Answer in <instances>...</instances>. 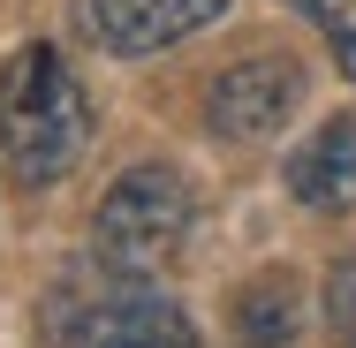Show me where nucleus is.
<instances>
[{
  "mask_svg": "<svg viewBox=\"0 0 356 348\" xmlns=\"http://www.w3.org/2000/svg\"><path fill=\"white\" fill-rule=\"evenodd\" d=\"M190 182L175 174V167H159V159H144L129 167L99 212H91V258L106 265L114 280H152L167 273L175 258H182V242H190Z\"/></svg>",
  "mask_w": 356,
  "mask_h": 348,
  "instance_id": "f03ea898",
  "label": "nucleus"
},
{
  "mask_svg": "<svg viewBox=\"0 0 356 348\" xmlns=\"http://www.w3.org/2000/svg\"><path fill=\"white\" fill-rule=\"evenodd\" d=\"M326 333H334V348H356V258L326 273Z\"/></svg>",
  "mask_w": 356,
  "mask_h": 348,
  "instance_id": "1a4fd4ad",
  "label": "nucleus"
},
{
  "mask_svg": "<svg viewBox=\"0 0 356 348\" xmlns=\"http://www.w3.org/2000/svg\"><path fill=\"white\" fill-rule=\"evenodd\" d=\"M296 280L288 273H258L235 288V341L243 348H288L296 341Z\"/></svg>",
  "mask_w": 356,
  "mask_h": 348,
  "instance_id": "0eeeda50",
  "label": "nucleus"
},
{
  "mask_svg": "<svg viewBox=\"0 0 356 348\" xmlns=\"http://www.w3.org/2000/svg\"><path fill=\"white\" fill-rule=\"evenodd\" d=\"M61 348H205L182 303H167L144 280H114L61 310Z\"/></svg>",
  "mask_w": 356,
  "mask_h": 348,
  "instance_id": "7ed1b4c3",
  "label": "nucleus"
},
{
  "mask_svg": "<svg viewBox=\"0 0 356 348\" xmlns=\"http://www.w3.org/2000/svg\"><path fill=\"white\" fill-rule=\"evenodd\" d=\"M227 0H76V31L99 46V53H167L197 31H213Z\"/></svg>",
  "mask_w": 356,
  "mask_h": 348,
  "instance_id": "20e7f679",
  "label": "nucleus"
},
{
  "mask_svg": "<svg viewBox=\"0 0 356 348\" xmlns=\"http://www.w3.org/2000/svg\"><path fill=\"white\" fill-rule=\"evenodd\" d=\"M288 197L311 212H349L356 205V114L318 122L288 151Z\"/></svg>",
  "mask_w": 356,
  "mask_h": 348,
  "instance_id": "423d86ee",
  "label": "nucleus"
},
{
  "mask_svg": "<svg viewBox=\"0 0 356 348\" xmlns=\"http://www.w3.org/2000/svg\"><path fill=\"white\" fill-rule=\"evenodd\" d=\"M303 99V76H296V61H281V53H258V61H235V69L213 76V91H205V129L213 137H273L288 122V106Z\"/></svg>",
  "mask_w": 356,
  "mask_h": 348,
  "instance_id": "39448f33",
  "label": "nucleus"
},
{
  "mask_svg": "<svg viewBox=\"0 0 356 348\" xmlns=\"http://www.w3.org/2000/svg\"><path fill=\"white\" fill-rule=\"evenodd\" d=\"M91 151V99L54 46H15L0 69V159L23 190H54Z\"/></svg>",
  "mask_w": 356,
  "mask_h": 348,
  "instance_id": "f257e3e1",
  "label": "nucleus"
},
{
  "mask_svg": "<svg viewBox=\"0 0 356 348\" xmlns=\"http://www.w3.org/2000/svg\"><path fill=\"white\" fill-rule=\"evenodd\" d=\"M288 8H303V23L326 38V53H334V69L356 83V0H288Z\"/></svg>",
  "mask_w": 356,
  "mask_h": 348,
  "instance_id": "6e6552de",
  "label": "nucleus"
}]
</instances>
